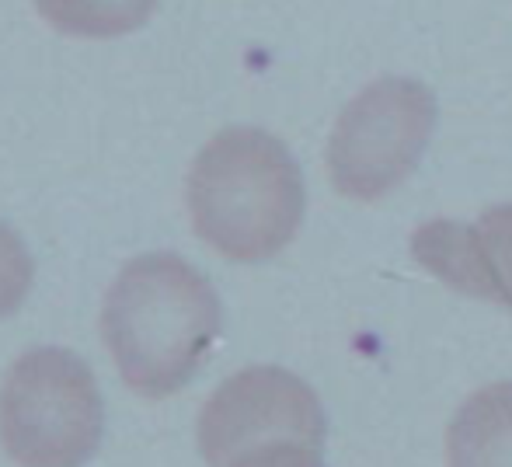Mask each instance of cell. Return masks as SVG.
<instances>
[{"label":"cell","mask_w":512,"mask_h":467,"mask_svg":"<svg viewBox=\"0 0 512 467\" xmlns=\"http://www.w3.org/2000/svg\"><path fill=\"white\" fill-rule=\"evenodd\" d=\"M450 467H512V384L471 394L446 429Z\"/></svg>","instance_id":"obj_7"},{"label":"cell","mask_w":512,"mask_h":467,"mask_svg":"<svg viewBox=\"0 0 512 467\" xmlns=\"http://www.w3.org/2000/svg\"><path fill=\"white\" fill-rule=\"evenodd\" d=\"M35 279V262L25 241L0 220V318H11L25 304Z\"/></svg>","instance_id":"obj_9"},{"label":"cell","mask_w":512,"mask_h":467,"mask_svg":"<svg viewBox=\"0 0 512 467\" xmlns=\"http://www.w3.org/2000/svg\"><path fill=\"white\" fill-rule=\"evenodd\" d=\"M324 408L314 387L283 366H248L209 394L199 415V450L209 467H230L237 457L272 443L324 447Z\"/></svg>","instance_id":"obj_5"},{"label":"cell","mask_w":512,"mask_h":467,"mask_svg":"<svg viewBox=\"0 0 512 467\" xmlns=\"http://www.w3.org/2000/svg\"><path fill=\"white\" fill-rule=\"evenodd\" d=\"M220 318V297L196 265L150 251L108 286L102 335L126 387L143 398H168L199 373Z\"/></svg>","instance_id":"obj_1"},{"label":"cell","mask_w":512,"mask_h":467,"mask_svg":"<svg viewBox=\"0 0 512 467\" xmlns=\"http://www.w3.org/2000/svg\"><path fill=\"white\" fill-rule=\"evenodd\" d=\"M105 433L95 373L77 352L39 346L0 387V443L18 467H84Z\"/></svg>","instance_id":"obj_3"},{"label":"cell","mask_w":512,"mask_h":467,"mask_svg":"<svg viewBox=\"0 0 512 467\" xmlns=\"http://www.w3.org/2000/svg\"><path fill=\"white\" fill-rule=\"evenodd\" d=\"M439 119L436 95L411 77H380L342 109L328 140V171L342 196L373 203L418 168Z\"/></svg>","instance_id":"obj_4"},{"label":"cell","mask_w":512,"mask_h":467,"mask_svg":"<svg viewBox=\"0 0 512 467\" xmlns=\"http://www.w3.org/2000/svg\"><path fill=\"white\" fill-rule=\"evenodd\" d=\"M411 255L450 290L512 311V203L492 206L474 224H422L411 237Z\"/></svg>","instance_id":"obj_6"},{"label":"cell","mask_w":512,"mask_h":467,"mask_svg":"<svg viewBox=\"0 0 512 467\" xmlns=\"http://www.w3.org/2000/svg\"><path fill=\"white\" fill-rule=\"evenodd\" d=\"M53 28L77 39H119L150 21L157 0H35Z\"/></svg>","instance_id":"obj_8"},{"label":"cell","mask_w":512,"mask_h":467,"mask_svg":"<svg viewBox=\"0 0 512 467\" xmlns=\"http://www.w3.org/2000/svg\"><path fill=\"white\" fill-rule=\"evenodd\" d=\"M192 227L230 262L279 255L304 224V175L283 140L255 126L220 129L185 182Z\"/></svg>","instance_id":"obj_2"},{"label":"cell","mask_w":512,"mask_h":467,"mask_svg":"<svg viewBox=\"0 0 512 467\" xmlns=\"http://www.w3.org/2000/svg\"><path fill=\"white\" fill-rule=\"evenodd\" d=\"M230 467H324L321 450L304 447V443H272V447H258L251 454L237 457Z\"/></svg>","instance_id":"obj_10"}]
</instances>
